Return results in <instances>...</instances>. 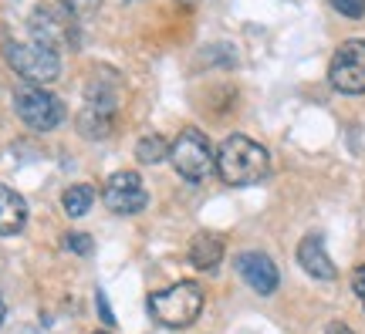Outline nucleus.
I'll return each mask as SVG.
<instances>
[{
	"instance_id": "f257e3e1",
	"label": "nucleus",
	"mask_w": 365,
	"mask_h": 334,
	"mask_svg": "<svg viewBox=\"0 0 365 334\" xmlns=\"http://www.w3.org/2000/svg\"><path fill=\"white\" fill-rule=\"evenodd\" d=\"M217 172L227 186H254V182L267 179L271 155L261 142L247 139V135H230L217 149Z\"/></svg>"
},
{
	"instance_id": "f03ea898",
	"label": "nucleus",
	"mask_w": 365,
	"mask_h": 334,
	"mask_svg": "<svg viewBox=\"0 0 365 334\" xmlns=\"http://www.w3.org/2000/svg\"><path fill=\"white\" fill-rule=\"evenodd\" d=\"M200 310H203V291L193 281H180L166 291L149 294V314L163 328H190L200 318Z\"/></svg>"
},
{
	"instance_id": "7ed1b4c3",
	"label": "nucleus",
	"mask_w": 365,
	"mask_h": 334,
	"mask_svg": "<svg viewBox=\"0 0 365 334\" xmlns=\"http://www.w3.org/2000/svg\"><path fill=\"white\" fill-rule=\"evenodd\" d=\"M170 162L186 182H203L217 169V149L200 129H182L170 145Z\"/></svg>"
},
{
	"instance_id": "20e7f679",
	"label": "nucleus",
	"mask_w": 365,
	"mask_h": 334,
	"mask_svg": "<svg viewBox=\"0 0 365 334\" xmlns=\"http://www.w3.org/2000/svg\"><path fill=\"white\" fill-rule=\"evenodd\" d=\"M4 58L17 75L31 85H48L61 75V58L41 41H11L4 44Z\"/></svg>"
},
{
	"instance_id": "39448f33",
	"label": "nucleus",
	"mask_w": 365,
	"mask_h": 334,
	"mask_svg": "<svg viewBox=\"0 0 365 334\" xmlns=\"http://www.w3.org/2000/svg\"><path fill=\"white\" fill-rule=\"evenodd\" d=\"M14 108L34 132H51L65 122V102L41 85H24L14 91Z\"/></svg>"
},
{
	"instance_id": "423d86ee",
	"label": "nucleus",
	"mask_w": 365,
	"mask_h": 334,
	"mask_svg": "<svg viewBox=\"0 0 365 334\" xmlns=\"http://www.w3.org/2000/svg\"><path fill=\"white\" fill-rule=\"evenodd\" d=\"M328 81L341 95H365V38L345 41L331 65H328Z\"/></svg>"
},
{
	"instance_id": "0eeeda50",
	"label": "nucleus",
	"mask_w": 365,
	"mask_h": 334,
	"mask_svg": "<svg viewBox=\"0 0 365 334\" xmlns=\"http://www.w3.org/2000/svg\"><path fill=\"white\" fill-rule=\"evenodd\" d=\"M102 203L118 213V216H132V213H143L145 203H149V193H145L143 179L135 172H112L102 186Z\"/></svg>"
},
{
	"instance_id": "6e6552de",
	"label": "nucleus",
	"mask_w": 365,
	"mask_h": 334,
	"mask_svg": "<svg viewBox=\"0 0 365 334\" xmlns=\"http://www.w3.org/2000/svg\"><path fill=\"white\" fill-rule=\"evenodd\" d=\"M237 273L247 281V287L254 294H274L277 291V283H281V273L274 267V260L261 250H247V254H240L237 257Z\"/></svg>"
},
{
	"instance_id": "1a4fd4ad",
	"label": "nucleus",
	"mask_w": 365,
	"mask_h": 334,
	"mask_svg": "<svg viewBox=\"0 0 365 334\" xmlns=\"http://www.w3.org/2000/svg\"><path fill=\"white\" fill-rule=\"evenodd\" d=\"M298 263L314 281H335L339 277V270H335V263H331V257H328V250H325L322 233H308L298 244Z\"/></svg>"
},
{
	"instance_id": "9d476101",
	"label": "nucleus",
	"mask_w": 365,
	"mask_h": 334,
	"mask_svg": "<svg viewBox=\"0 0 365 334\" xmlns=\"http://www.w3.org/2000/svg\"><path fill=\"white\" fill-rule=\"evenodd\" d=\"M112 125H115V108H112V102H102L98 95H91L88 108L78 115V132L88 135V139H105V135L112 132Z\"/></svg>"
},
{
	"instance_id": "9b49d317",
	"label": "nucleus",
	"mask_w": 365,
	"mask_h": 334,
	"mask_svg": "<svg viewBox=\"0 0 365 334\" xmlns=\"http://www.w3.org/2000/svg\"><path fill=\"white\" fill-rule=\"evenodd\" d=\"M27 223V203L11 186H0V236H17Z\"/></svg>"
},
{
	"instance_id": "f8f14e48",
	"label": "nucleus",
	"mask_w": 365,
	"mask_h": 334,
	"mask_svg": "<svg viewBox=\"0 0 365 334\" xmlns=\"http://www.w3.org/2000/svg\"><path fill=\"white\" fill-rule=\"evenodd\" d=\"M220 260H223V236L203 230L190 240V263L196 270H217Z\"/></svg>"
},
{
	"instance_id": "ddd939ff",
	"label": "nucleus",
	"mask_w": 365,
	"mask_h": 334,
	"mask_svg": "<svg viewBox=\"0 0 365 334\" xmlns=\"http://www.w3.org/2000/svg\"><path fill=\"white\" fill-rule=\"evenodd\" d=\"M91 203H95V189L91 186H68L65 196H61V206H65V213L71 219L85 216L91 209Z\"/></svg>"
},
{
	"instance_id": "4468645a",
	"label": "nucleus",
	"mask_w": 365,
	"mask_h": 334,
	"mask_svg": "<svg viewBox=\"0 0 365 334\" xmlns=\"http://www.w3.org/2000/svg\"><path fill=\"white\" fill-rule=\"evenodd\" d=\"M135 159L143 166H156L163 159H170V142L163 139V135H143L139 145H135Z\"/></svg>"
},
{
	"instance_id": "2eb2a0df",
	"label": "nucleus",
	"mask_w": 365,
	"mask_h": 334,
	"mask_svg": "<svg viewBox=\"0 0 365 334\" xmlns=\"http://www.w3.org/2000/svg\"><path fill=\"white\" fill-rule=\"evenodd\" d=\"M341 17H352V21H362L365 17V0H328Z\"/></svg>"
},
{
	"instance_id": "dca6fc26",
	"label": "nucleus",
	"mask_w": 365,
	"mask_h": 334,
	"mask_svg": "<svg viewBox=\"0 0 365 334\" xmlns=\"http://www.w3.org/2000/svg\"><path fill=\"white\" fill-rule=\"evenodd\" d=\"M65 246H68V250H75L78 257H88V254H91V236H88V233H68Z\"/></svg>"
},
{
	"instance_id": "f3484780",
	"label": "nucleus",
	"mask_w": 365,
	"mask_h": 334,
	"mask_svg": "<svg viewBox=\"0 0 365 334\" xmlns=\"http://www.w3.org/2000/svg\"><path fill=\"white\" fill-rule=\"evenodd\" d=\"M95 304H98V318H102V321L108 324V328H115V314L108 310V301H105V294H102V291L95 294Z\"/></svg>"
},
{
	"instance_id": "a211bd4d",
	"label": "nucleus",
	"mask_w": 365,
	"mask_h": 334,
	"mask_svg": "<svg viewBox=\"0 0 365 334\" xmlns=\"http://www.w3.org/2000/svg\"><path fill=\"white\" fill-rule=\"evenodd\" d=\"M352 291H355V297L362 301V308H365V267H355V273H352Z\"/></svg>"
},
{
	"instance_id": "6ab92c4d",
	"label": "nucleus",
	"mask_w": 365,
	"mask_h": 334,
	"mask_svg": "<svg viewBox=\"0 0 365 334\" xmlns=\"http://www.w3.org/2000/svg\"><path fill=\"white\" fill-rule=\"evenodd\" d=\"M325 334H352V328H349V324H341V321H335V324H328L325 328Z\"/></svg>"
},
{
	"instance_id": "aec40b11",
	"label": "nucleus",
	"mask_w": 365,
	"mask_h": 334,
	"mask_svg": "<svg viewBox=\"0 0 365 334\" xmlns=\"http://www.w3.org/2000/svg\"><path fill=\"white\" fill-rule=\"evenodd\" d=\"M4 318H7V308H4V301H0V324H4Z\"/></svg>"
},
{
	"instance_id": "412c9836",
	"label": "nucleus",
	"mask_w": 365,
	"mask_h": 334,
	"mask_svg": "<svg viewBox=\"0 0 365 334\" xmlns=\"http://www.w3.org/2000/svg\"><path fill=\"white\" fill-rule=\"evenodd\" d=\"M95 334H108V331H95Z\"/></svg>"
}]
</instances>
